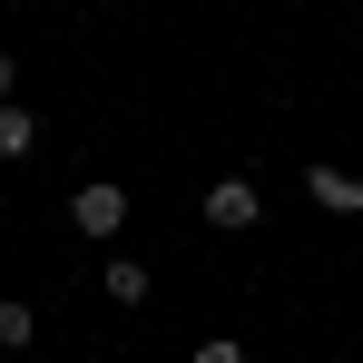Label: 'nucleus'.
<instances>
[{
    "instance_id": "8",
    "label": "nucleus",
    "mask_w": 363,
    "mask_h": 363,
    "mask_svg": "<svg viewBox=\"0 0 363 363\" xmlns=\"http://www.w3.org/2000/svg\"><path fill=\"white\" fill-rule=\"evenodd\" d=\"M10 79H20V69H10V50H0V108H10Z\"/></svg>"
},
{
    "instance_id": "3",
    "label": "nucleus",
    "mask_w": 363,
    "mask_h": 363,
    "mask_svg": "<svg viewBox=\"0 0 363 363\" xmlns=\"http://www.w3.org/2000/svg\"><path fill=\"white\" fill-rule=\"evenodd\" d=\"M314 186V206H334V216H363V167H304Z\"/></svg>"
},
{
    "instance_id": "5",
    "label": "nucleus",
    "mask_w": 363,
    "mask_h": 363,
    "mask_svg": "<svg viewBox=\"0 0 363 363\" xmlns=\"http://www.w3.org/2000/svg\"><path fill=\"white\" fill-rule=\"evenodd\" d=\"M108 304H147V265L118 255V265H108Z\"/></svg>"
},
{
    "instance_id": "7",
    "label": "nucleus",
    "mask_w": 363,
    "mask_h": 363,
    "mask_svg": "<svg viewBox=\"0 0 363 363\" xmlns=\"http://www.w3.org/2000/svg\"><path fill=\"white\" fill-rule=\"evenodd\" d=\"M196 363H245V344H226V334H216V344H196Z\"/></svg>"
},
{
    "instance_id": "4",
    "label": "nucleus",
    "mask_w": 363,
    "mask_h": 363,
    "mask_svg": "<svg viewBox=\"0 0 363 363\" xmlns=\"http://www.w3.org/2000/svg\"><path fill=\"white\" fill-rule=\"evenodd\" d=\"M40 147V118L30 108H0V157H30Z\"/></svg>"
},
{
    "instance_id": "6",
    "label": "nucleus",
    "mask_w": 363,
    "mask_h": 363,
    "mask_svg": "<svg viewBox=\"0 0 363 363\" xmlns=\"http://www.w3.org/2000/svg\"><path fill=\"white\" fill-rule=\"evenodd\" d=\"M30 334H40V314H30V304H10V295H0V344H10V354H20V344H30Z\"/></svg>"
},
{
    "instance_id": "1",
    "label": "nucleus",
    "mask_w": 363,
    "mask_h": 363,
    "mask_svg": "<svg viewBox=\"0 0 363 363\" xmlns=\"http://www.w3.org/2000/svg\"><path fill=\"white\" fill-rule=\"evenodd\" d=\"M69 226H79V236H118L128 226V186H79V196H69Z\"/></svg>"
},
{
    "instance_id": "2",
    "label": "nucleus",
    "mask_w": 363,
    "mask_h": 363,
    "mask_svg": "<svg viewBox=\"0 0 363 363\" xmlns=\"http://www.w3.org/2000/svg\"><path fill=\"white\" fill-rule=\"evenodd\" d=\"M255 216H265V196H255L245 177H216V186H206V226H226V236H245Z\"/></svg>"
}]
</instances>
